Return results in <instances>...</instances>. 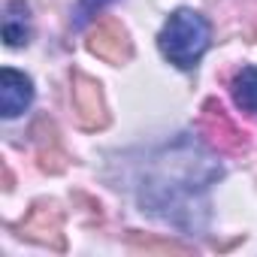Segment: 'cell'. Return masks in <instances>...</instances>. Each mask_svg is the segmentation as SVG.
<instances>
[{"instance_id":"2","label":"cell","mask_w":257,"mask_h":257,"mask_svg":"<svg viewBox=\"0 0 257 257\" xmlns=\"http://www.w3.org/2000/svg\"><path fill=\"white\" fill-rule=\"evenodd\" d=\"M209 40H212V28L200 13L176 10L164 25L158 46L170 64H176L179 70H194L200 64V58L206 55Z\"/></svg>"},{"instance_id":"11","label":"cell","mask_w":257,"mask_h":257,"mask_svg":"<svg viewBox=\"0 0 257 257\" xmlns=\"http://www.w3.org/2000/svg\"><path fill=\"white\" fill-rule=\"evenodd\" d=\"M127 242H131V248L146 251V254H188V248H185V245H179V242H167V239L143 236V233H137V230L127 236Z\"/></svg>"},{"instance_id":"7","label":"cell","mask_w":257,"mask_h":257,"mask_svg":"<svg viewBox=\"0 0 257 257\" xmlns=\"http://www.w3.org/2000/svg\"><path fill=\"white\" fill-rule=\"evenodd\" d=\"M31 103H34V82L25 73L7 67L0 73V109H4V118L22 115Z\"/></svg>"},{"instance_id":"5","label":"cell","mask_w":257,"mask_h":257,"mask_svg":"<svg viewBox=\"0 0 257 257\" xmlns=\"http://www.w3.org/2000/svg\"><path fill=\"white\" fill-rule=\"evenodd\" d=\"M88 52L106 64H127L134 58V43H131V34H127V28L121 22L103 19L88 34Z\"/></svg>"},{"instance_id":"1","label":"cell","mask_w":257,"mask_h":257,"mask_svg":"<svg viewBox=\"0 0 257 257\" xmlns=\"http://www.w3.org/2000/svg\"><path fill=\"white\" fill-rule=\"evenodd\" d=\"M221 173V164L200 143L182 137L149 161L140 182V206L182 230H200L209 218L206 191Z\"/></svg>"},{"instance_id":"8","label":"cell","mask_w":257,"mask_h":257,"mask_svg":"<svg viewBox=\"0 0 257 257\" xmlns=\"http://www.w3.org/2000/svg\"><path fill=\"white\" fill-rule=\"evenodd\" d=\"M34 137H37V161L46 173H61L67 170V155L61 149V140H58V131L52 121H40L34 127Z\"/></svg>"},{"instance_id":"3","label":"cell","mask_w":257,"mask_h":257,"mask_svg":"<svg viewBox=\"0 0 257 257\" xmlns=\"http://www.w3.org/2000/svg\"><path fill=\"white\" fill-rule=\"evenodd\" d=\"M197 127H200L203 140L212 149L224 152V155H245L248 152V134L224 112V106L218 100H206L203 103L200 118H197Z\"/></svg>"},{"instance_id":"12","label":"cell","mask_w":257,"mask_h":257,"mask_svg":"<svg viewBox=\"0 0 257 257\" xmlns=\"http://www.w3.org/2000/svg\"><path fill=\"white\" fill-rule=\"evenodd\" d=\"M103 4H109V0H79V7H76V19H73V28H85L100 10H103Z\"/></svg>"},{"instance_id":"4","label":"cell","mask_w":257,"mask_h":257,"mask_svg":"<svg viewBox=\"0 0 257 257\" xmlns=\"http://www.w3.org/2000/svg\"><path fill=\"white\" fill-rule=\"evenodd\" d=\"M70 103H73L76 121L85 127V131H103L109 124L103 85L97 79H91L88 73H82V70L70 73Z\"/></svg>"},{"instance_id":"9","label":"cell","mask_w":257,"mask_h":257,"mask_svg":"<svg viewBox=\"0 0 257 257\" xmlns=\"http://www.w3.org/2000/svg\"><path fill=\"white\" fill-rule=\"evenodd\" d=\"M4 40L13 49L28 46V40H31V10H28L25 0H7V10H4Z\"/></svg>"},{"instance_id":"10","label":"cell","mask_w":257,"mask_h":257,"mask_svg":"<svg viewBox=\"0 0 257 257\" xmlns=\"http://www.w3.org/2000/svg\"><path fill=\"white\" fill-rule=\"evenodd\" d=\"M230 94L242 112L257 118V67H242L230 82Z\"/></svg>"},{"instance_id":"6","label":"cell","mask_w":257,"mask_h":257,"mask_svg":"<svg viewBox=\"0 0 257 257\" xmlns=\"http://www.w3.org/2000/svg\"><path fill=\"white\" fill-rule=\"evenodd\" d=\"M19 230L31 242L64 251V215H61V209L55 203H37Z\"/></svg>"}]
</instances>
